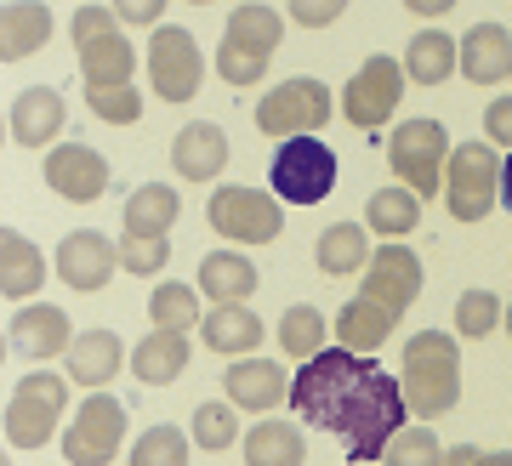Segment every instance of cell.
Listing matches in <instances>:
<instances>
[{
  "mask_svg": "<svg viewBox=\"0 0 512 466\" xmlns=\"http://www.w3.org/2000/svg\"><path fill=\"white\" fill-rule=\"evenodd\" d=\"M205 216L234 245H274L279 233H285L279 194H256V188H239V182H222L217 194H211V205H205Z\"/></svg>",
  "mask_w": 512,
  "mask_h": 466,
  "instance_id": "obj_10",
  "label": "cell"
},
{
  "mask_svg": "<svg viewBox=\"0 0 512 466\" xmlns=\"http://www.w3.org/2000/svg\"><path fill=\"white\" fill-rule=\"evenodd\" d=\"M205 80V57H200V40L188 29H171L160 23L154 40H148V86L160 103H194V91Z\"/></svg>",
  "mask_w": 512,
  "mask_h": 466,
  "instance_id": "obj_13",
  "label": "cell"
},
{
  "mask_svg": "<svg viewBox=\"0 0 512 466\" xmlns=\"http://www.w3.org/2000/svg\"><path fill=\"white\" fill-rule=\"evenodd\" d=\"M46 40H52V6L46 0H6V12H0V57L23 63Z\"/></svg>",
  "mask_w": 512,
  "mask_h": 466,
  "instance_id": "obj_24",
  "label": "cell"
},
{
  "mask_svg": "<svg viewBox=\"0 0 512 466\" xmlns=\"http://www.w3.org/2000/svg\"><path fill=\"white\" fill-rule=\"evenodd\" d=\"M165 262H171V239H126V233H120V268L126 273L154 279Z\"/></svg>",
  "mask_w": 512,
  "mask_h": 466,
  "instance_id": "obj_40",
  "label": "cell"
},
{
  "mask_svg": "<svg viewBox=\"0 0 512 466\" xmlns=\"http://www.w3.org/2000/svg\"><path fill=\"white\" fill-rule=\"evenodd\" d=\"M330 108H336V97H330L325 80H313V74H296V80H285V86H274L262 103H256V131L262 137H319V131L330 126Z\"/></svg>",
  "mask_w": 512,
  "mask_h": 466,
  "instance_id": "obj_8",
  "label": "cell"
},
{
  "mask_svg": "<svg viewBox=\"0 0 512 466\" xmlns=\"http://www.w3.org/2000/svg\"><path fill=\"white\" fill-rule=\"evenodd\" d=\"M387 466H439L444 461V449H439V438L427 427H404L393 444H387V455H382Z\"/></svg>",
  "mask_w": 512,
  "mask_h": 466,
  "instance_id": "obj_39",
  "label": "cell"
},
{
  "mask_svg": "<svg viewBox=\"0 0 512 466\" xmlns=\"http://www.w3.org/2000/svg\"><path fill=\"white\" fill-rule=\"evenodd\" d=\"M114 268H120V239H109V233H97V228L63 233V245H57V279L69 290L92 296V290H103L114 279Z\"/></svg>",
  "mask_w": 512,
  "mask_h": 466,
  "instance_id": "obj_16",
  "label": "cell"
},
{
  "mask_svg": "<svg viewBox=\"0 0 512 466\" xmlns=\"http://www.w3.org/2000/svg\"><path fill=\"white\" fill-rule=\"evenodd\" d=\"M188 359H194V347H188L183 330H148L131 347V376L143 381V387H171L188 370Z\"/></svg>",
  "mask_w": 512,
  "mask_h": 466,
  "instance_id": "obj_22",
  "label": "cell"
},
{
  "mask_svg": "<svg viewBox=\"0 0 512 466\" xmlns=\"http://www.w3.org/2000/svg\"><path fill=\"white\" fill-rule=\"evenodd\" d=\"M126 364V341L114 336V330H80L69 347V381L74 387H109L114 370Z\"/></svg>",
  "mask_w": 512,
  "mask_h": 466,
  "instance_id": "obj_26",
  "label": "cell"
},
{
  "mask_svg": "<svg viewBox=\"0 0 512 466\" xmlns=\"http://www.w3.org/2000/svg\"><path fill=\"white\" fill-rule=\"evenodd\" d=\"M200 290H205V302H251L256 296V262L239 256V251L200 256Z\"/></svg>",
  "mask_w": 512,
  "mask_h": 466,
  "instance_id": "obj_30",
  "label": "cell"
},
{
  "mask_svg": "<svg viewBox=\"0 0 512 466\" xmlns=\"http://www.w3.org/2000/svg\"><path fill=\"white\" fill-rule=\"evenodd\" d=\"M501 324H507V336H512V302H507V313H501Z\"/></svg>",
  "mask_w": 512,
  "mask_h": 466,
  "instance_id": "obj_48",
  "label": "cell"
},
{
  "mask_svg": "<svg viewBox=\"0 0 512 466\" xmlns=\"http://www.w3.org/2000/svg\"><path fill=\"white\" fill-rule=\"evenodd\" d=\"M501 205L512 211V154H507V165H501Z\"/></svg>",
  "mask_w": 512,
  "mask_h": 466,
  "instance_id": "obj_46",
  "label": "cell"
},
{
  "mask_svg": "<svg viewBox=\"0 0 512 466\" xmlns=\"http://www.w3.org/2000/svg\"><path fill=\"white\" fill-rule=\"evenodd\" d=\"M478 466H512V449H490V455H478Z\"/></svg>",
  "mask_w": 512,
  "mask_h": 466,
  "instance_id": "obj_47",
  "label": "cell"
},
{
  "mask_svg": "<svg viewBox=\"0 0 512 466\" xmlns=\"http://www.w3.org/2000/svg\"><path fill=\"white\" fill-rule=\"evenodd\" d=\"M148 324L154 330H200L205 313H200V290L194 285H177V279H165L154 296H148Z\"/></svg>",
  "mask_w": 512,
  "mask_h": 466,
  "instance_id": "obj_33",
  "label": "cell"
},
{
  "mask_svg": "<svg viewBox=\"0 0 512 466\" xmlns=\"http://www.w3.org/2000/svg\"><path fill=\"white\" fill-rule=\"evenodd\" d=\"M6 466H12V461H6Z\"/></svg>",
  "mask_w": 512,
  "mask_h": 466,
  "instance_id": "obj_52",
  "label": "cell"
},
{
  "mask_svg": "<svg viewBox=\"0 0 512 466\" xmlns=\"http://www.w3.org/2000/svg\"><path fill=\"white\" fill-rule=\"evenodd\" d=\"M171 165H177V177L183 182H211L228 165V131L211 126V120H194V126L177 131V143H171Z\"/></svg>",
  "mask_w": 512,
  "mask_h": 466,
  "instance_id": "obj_21",
  "label": "cell"
},
{
  "mask_svg": "<svg viewBox=\"0 0 512 466\" xmlns=\"http://www.w3.org/2000/svg\"><path fill=\"white\" fill-rule=\"evenodd\" d=\"M268 177H274V194L285 205H319L342 171H336V154L319 137H285L274 165H268Z\"/></svg>",
  "mask_w": 512,
  "mask_h": 466,
  "instance_id": "obj_11",
  "label": "cell"
},
{
  "mask_svg": "<svg viewBox=\"0 0 512 466\" xmlns=\"http://www.w3.org/2000/svg\"><path fill=\"white\" fill-rule=\"evenodd\" d=\"M399 63L416 86H444L450 74H461V40H450L444 29H421V35L404 46Z\"/></svg>",
  "mask_w": 512,
  "mask_h": 466,
  "instance_id": "obj_28",
  "label": "cell"
},
{
  "mask_svg": "<svg viewBox=\"0 0 512 466\" xmlns=\"http://www.w3.org/2000/svg\"><path fill=\"white\" fill-rule=\"evenodd\" d=\"M114 23L120 18L109 6H80L69 23L74 46H80V80L86 86H131V74H137V46Z\"/></svg>",
  "mask_w": 512,
  "mask_h": 466,
  "instance_id": "obj_5",
  "label": "cell"
},
{
  "mask_svg": "<svg viewBox=\"0 0 512 466\" xmlns=\"http://www.w3.org/2000/svg\"><path fill=\"white\" fill-rule=\"evenodd\" d=\"M461 80H473V86L512 80V35L501 23H478L461 35Z\"/></svg>",
  "mask_w": 512,
  "mask_h": 466,
  "instance_id": "obj_20",
  "label": "cell"
},
{
  "mask_svg": "<svg viewBox=\"0 0 512 466\" xmlns=\"http://www.w3.org/2000/svg\"><path fill=\"white\" fill-rule=\"evenodd\" d=\"M114 18L131 29H154L165 18V0H114Z\"/></svg>",
  "mask_w": 512,
  "mask_h": 466,
  "instance_id": "obj_43",
  "label": "cell"
},
{
  "mask_svg": "<svg viewBox=\"0 0 512 466\" xmlns=\"http://www.w3.org/2000/svg\"><path fill=\"white\" fill-rule=\"evenodd\" d=\"M86 6H92V0H86Z\"/></svg>",
  "mask_w": 512,
  "mask_h": 466,
  "instance_id": "obj_51",
  "label": "cell"
},
{
  "mask_svg": "<svg viewBox=\"0 0 512 466\" xmlns=\"http://www.w3.org/2000/svg\"><path fill=\"white\" fill-rule=\"evenodd\" d=\"M348 466H359V461H348Z\"/></svg>",
  "mask_w": 512,
  "mask_h": 466,
  "instance_id": "obj_50",
  "label": "cell"
},
{
  "mask_svg": "<svg viewBox=\"0 0 512 466\" xmlns=\"http://www.w3.org/2000/svg\"><path fill=\"white\" fill-rule=\"evenodd\" d=\"M313 256H319V273H330V279L365 273L370 256H376V251H370V228H365V222H336V228L319 233Z\"/></svg>",
  "mask_w": 512,
  "mask_h": 466,
  "instance_id": "obj_29",
  "label": "cell"
},
{
  "mask_svg": "<svg viewBox=\"0 0 512 466\" xmlns=\"http://www.w3.org/2000/svg\"><path fill=\"white\" fill-rule=\"evenodd\" d=\"M404 398H410V415L421 421H439L461 404V347L456 336L444 330H416L410 347H404Z\"/></svg>",
  "mask_w": 512,
  "mask_h": 466,
  "instance_id": "obj_3",
  "label": "cell"
},
{
  "mask_svg": "<svg viewBox=\"0 0 512 466\" xmlns=\"http://www.w3.org/2000/svg\"><path fill=\"white\" fill-rule=\"evenodd\" d=\"M86 108H92L103 126H137L143 120L137 86H86Z\"/></svg>",
  "mask_w": 512,
  "mask_h": 466,
  "instance_id": "obj_36",
  "label": "cell"
},
{
  "mask_svg": "<svg viewBox=\"0 0 512 466\" xmlns=\"http://www.w3.org/2000/svg\"><path fill=\"white\" fill-rule=\"evenodd\" d=\"M239 404H228V398H222V404H200V410H194V444L205 449V455H217V449H228L239 438Z\"/></svg>",
  "mask_w": 512,
  "mask_h": 466,
  "instance_id": "obj_37",
  "label": "cell"
},
{
  "mask_svg": "<svg viewBox=\"0 0 512 466\" xmlns=\"http://www.w3.org/2000/svg\"><path fill=\"white\" fill-rule=\"evenodd\" d=\"M200 336H205L211 353H222V359H251V347H262V319H256L245 302H217L205 313Z\"/></svg>",
  "mask_w": 512,
  "mask_h": 466,
  "instance_id": "obj_25",
  "label": "cell"
},
{
  "mask_svg": "<svg viewBox=\"0 0 512 466\" xmlns=\"http://www.w3.org/2000/svg\"><path fill=\"white\" fill-rule=\"evenodd\" d=\"M416 18H444V12H456V0H404Z\"/></svg>",
  "mask_w": 512,
  "mask_h": 466,
  "instance_id": "obj_44",
  "label": "cell"
},
{
  "mask_svg": "<svg viewBox=\"0 0 512 466\" xmlns=\"http://www.w3.org/2000/svg\"><path fill=\"white\" fill-rule=\"evenodd\" d=\"M501 154L495 143H456L450 148V165H444V205L456 222H484L501 199Z\"/></svg>",
  "mask_w": 512,
  "mask_h": 466,
  "instance_id": "obj_6",
  "label": "cell"
},
{
  "mask_svg": "<svg viewBox=\"0 0 512 466\" xmlns=\"http://www.w3.org/2000/svg\"><path fill=\"white\" fill-rule=\"evenodd\" d=\"M63 120H69V108H63V97H57L52 86H29L12 103V143L18 148H57V131H63Z\"/></svg>",
  "mask_w": 512,
  "mask_h": 466,
  "instance_id": "obj_19",
  "label": "cell"
},
{
  "mask_svg": "<svg viewBox=\"0 0 512 466\" xmlns=\"http://www.w3.org/2000/svg\"><path fill=\"white\" fill-rule=\"evenodd\" d=\"M439 466H478V444H456V449H444V461Z\"/></svg>",
  "mask_w": 512,
  "mask_h": 466,
  "instance_id": "obj_45",
  "label": "cell"
},
{
  "mask_svg": "<svg viewBox=\"0 0 512 466\" xmlns=\"http://www.w3.org/2000/svg\"><path fill=\"white\" fill-rule=\"evenodd\" d=\"M188 6H211V0H188Z\"/></svg>",
  "mask_w": 512,
  "mask_h": 466,
  "instance_id": "obj_49",
  "label": "cell"
},
{
  "mask_svg": "<svg viewBox=\"0 0 512 466\" xmlns=\"http://www.w3.org/2000/svg\"><path fill=\"white\" fill-rule=\"evenodd\" d=\"M46 285V256L29 233L6 228L0 233V296L6 302H29L35 290Z\"/></svg>",
  "mask_w": 512,
  "mask_h": 466,
  "instance_id": "obj_23",
  "label": "cell"
},
{
  "mask_svg": "<svg viewBox=\"0 0 512 466\" xmlns=\"http://www.w3.org/2000/svg\"><path fill=\"white\" fill-rule=\"evenodd\" d=\"M126 444V404L114 393H86L63 438V461L69 466H109Z\"/></svg>",
  "mask_w": 512,
  "mask_h": 466,
  "instance_id": "obj_12",
  "label": "cell"
},
{
  "mask_svg": "<svg viewBox=\"0 0 512 466\" xmlns=\"http://www.w3.org/2000/svg\"><path fill=\"white\" fill-rule=\"evenodd\" d=\"M279 40H285V18L262 0H245L234 6V18L222 29V46H217V74L228 86H256L268 63H274Z\"/></svg>",
  "mask_w": 512,
  "mask_h": 466,
  "instance_id": "obj_4",
  "label": "cell"
},
{
  "mask_svg": "<svg viewBox=\"0 0 512 466\" xmlns=\"http://www.w3.org/2000/svg\"><path fill=\"white\" fill-rule=\"evenodd\" d=\"M387 160H393V177L410 188V194L433 199L444 194V165H450V137H444V120L421 114V120H404L387 137Z\"/></svg>",
  "mask_w": 512,
  "mask_h": 466,
  "instance_id": "obj_7",
  "label": "cell"
},
{
  "mask_svg": "<svg viewBox=\"0 0 512 466\" xmlns=\"http://www.w3.org/2000/svg\"><path fill=\"white\" fill-rule=\"evenodd\" d=\"M308 461V444L296 421H256L251 438H245V466H302Z\"/></svg>",
  "mask_w": 512,
  "mask_h": 466,
  "instance_id": "obj_32",
  "label": "cell"
},
{
  "mask_svg": "<svg viewBox=\"0 0 512 466\" xmlns=\"http://www.w3.org/2000/svg\"><path fill=\"white\" fill-rule=\"evenodd\" d=\"M342 12H348V0H291V6H285V18H291L296 29H330Z\"/></svg>",
  "mask_w": 512,
  "mask_h": 466,
  "instance_id": "obj_41",
  "label": "cell"
},
{
  "mask_svg": "<svg viewBox=\"0 0 512 466\" xmlns=\"http://www.w3.org/2000/svg\"><path fill=\"white\" fill-rule=\"evenodd\" d=\"M404 80H410V74H404L399 57H387V52L365 57V63H359V74L342 86V120H348V126H359V131L387 126V114H393V108H399V97H404Z\"/></svg>",
  "mask_w": 512,
  "mask_h": 466,
  "instance_id": "obj_14",
  "label": "cell"
},
{
  "mask_svg": "<svg viewBox=\"0 0 512 466\" xmlns=\"http://www.w3.org/2000/svg\"><path fill=\"white\" fill-rule=\"evenodd\" d=\"M484 143L512 148V91H507V97H495V103L484 108Z\"/></svg>",
  "mask_w": 512,
  "mask_h": 466,
  "instance_id": "obj_42",
  "label": "cell"
},
{
  "mask_svg": "<svg viewBox=\"0 0 512 466\" xmlns=\"http://www.w3.org/2000/svg\"><path fill=\"white\" fill-rule=\"evenodd\" d=\"M291 410L308 427L336 432L348 444V461L370 466V461H382L387 444L404 432L410 398H404V381L387 376L370 353L325 347V353H313V359L296 364Z\"/></svg>",
  "mask_w": 512,
  "mask_h": 466,
  "instance_id": "obj_1",
  "label": "cell"
},
{
  "mask_svg": "<svg viewBox=\"0 0 512 466\" xmlns=\"http://www.w3.org/2000/svg\"><path fill=\"white\" fill-rule=\"evenodd\" d=\"M177 216H183L177 188H165V182H143V188L126 199V211H120V233H126V239H165Z\"/></svg>",
  "mask_w": 512,
  "mask_h": 466,
  "instance_id": "obj_27",
  "label": "cell"
},
{
  "mask_svg": "<svg viewBox=\"0 0 512 466\" xmlns=\"http://www.w3.org/2000/svg\"><path fill=\"white\" fill-rule=\"evenodd\" d=\"M188 449H194V438H188L183 427L154 421V427L131 444V466H188Z\"/></svg>",
  "mask_w": 512,
  "mask_h": 466,
  "instance_id": "obj_35",
  "label": "cell"
},
{
  "mask_svg": "<svg viewBox=\"0 0 512 466\" xmlns=\"http://www.w3.org/2000/svg\"><path fill=\"white\" fill-rule=\"evenodd\" d=\"M6 347L23 353V359H57V353H69L74 347V330H69V313L52 302H35L23 307L18 319L6 324Z\"/></svg>",
  "mask_w": 512,
  "mask_h": 466,
  "instance_id": "obj_18",
  "label": "cell"
},
{
  "mask_svg": "<svg viewBox=\"0 0 512 466\" xmlns=\"http://www.w3.org/2000/svg\"><path fill=\"white\" fill-rule=\"evenodd\" d=\"M69 410V381L52 370L23 376L6 398V444L12 449H40L46 438H57V421Z\"/></svg>",
  "mask_w": 512,
  "mask_h": 466,
  "instance_id": "obj_9",
  "label": "cell"
},
{
  "mask_svg": "<svg viewBox=\"0 0 512 466\" xmlns=\"http://www.w3.org/2000/svg\"><path fill=\"white\" fill-rule=\"evenodd\" d=\"M416 296H421V256L399 239H387L382 251L370 256V268L359 273V296L336 313V347H353V353L382 347L387 330L410 313Z\"/></svg>",
  "mask_w": 512,
  "mask_h": 466,
  "instance_id": "obj_2",
  "label": "cell"
},
{
  "mask_svg": "<svg viewBox=\"0 0 512 466\" xmlns=\"http://www.w3.org/2000/svg\"><path fill=\"white\" fill-rule=\"evenodd\" d=\"M222 393H228V404H239V410L268 415V410H279V404H291V376H285L274 359H234L222 370Z\"/></svg>",
  "mask_w": 512,
  "mask_h": 466,
  "instance_id": "obj_17",
  "label": "cell"
},
{
  "mask_svg": "<svg viewBox=\"0 0 512 466\" xmlns=\"http://www.w3.org/2000/svg\"><path fill=\"white\" fill-rule=\"evenodd\" d=\"M325 330L330 324H325L319 307L296 302V307H285V319H279V347L302 364V359H313V353H325Z\"/></svg>",
  "mask_w": 512,
  "mask_h": 466,
  "instance_id": "obj_34",
  "label": "cell"
},
{
  "mask_svg": "<svg viewBox=\"0 0 512 466\" xmlns=\"http://www.w3.org/2000/svg\"><path fill=\"white\" fill-rule=\"evenodd\" d=\"M365 228L370 233H382V245L387 239H404V233H416L421 228V194H410V188H376L365 205Z\"/></svg>",
  "mask_w": 512,
  "mask_h": 466,
  "instance_id": "obj_31",
  "label": "cell"
},
{
  "mask_svg": "<svg viewBox=\"0 0 512 466\" xmlns=\"http://www.w3.org/2000/svg\"><path fill=\"white\" fill-rule=\"evenodd\" d=\"M501 313H507V307H501V296H490V290H467V296L456 302V336L484 341L495 324H501Z\"/></svg>",
  "mask_w": 512,
  "mask_h": 466,
  "instance_id": "obj_38",
  "label": "cell"
},
{
  "mask_svg": "<svg viewBox=\"0 0 512 466\" xmlns=\"http://www.w3.org/2000/svg\"><path fill=\"white\" fill-rule=\"evenodd\" d=\"M40 177H46V188H52L57 199H69V205H92V199L109 194V160H103L92 143H57V148H46Z\"/></svg>",
  "mask_w": 512,
  "mask_h": 466,
  "instance_id": "obj_15",
  "label": "cell"
}]
</instances>
